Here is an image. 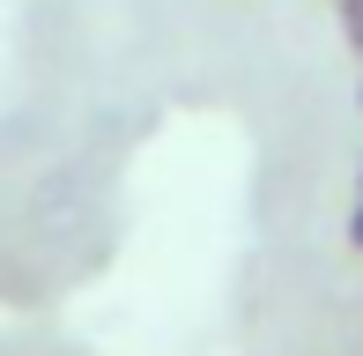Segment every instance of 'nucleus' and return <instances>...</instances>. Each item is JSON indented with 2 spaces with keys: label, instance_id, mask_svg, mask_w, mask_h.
Listing matches in <instances>:
<instances>
[{
  "label": "nucleus",
  "instance_id": "1",
  "mask_svg": "<svg viewBox=\"0 0 363 356\" xmlns=\"http://www.w3.org/2000/svg\"><path fill=\"white\" fill-rule=\"evenodd\" d=\"M341 23H349V45L363 52V0H341Z\"/></svg>",
  "mask_w": 363,
  "mask_h": 356
}]
</instances>
